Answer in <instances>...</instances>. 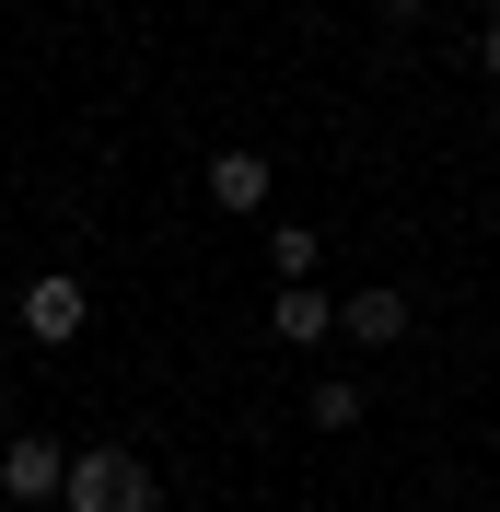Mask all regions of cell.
Returning a JSON list of instances; mask_svg holds the SVG:
<instances>
[{"label": "cell", "instance_id": "obj_6", "mask_svg": "<svg viewBox=\"0 0 500 512\" xmlns=\"http://www.w3.org/2000/svg\"><path fill=\"white\" fill-rule=\"evenodd\" d=\"M210 198H221V210H268V198H280L268 152H210Z\"/></svg>", "mask_w": 500, "mask_h": 512}, {"label": "cell", "instance_id": "obj_8", "mask_svg": "<svg viewBox=\"0 0 500 512\" xmlns=\"http://www.w3.org/2000/svg\"><path fill=\"white\" fill-rule=\"evenodd\" d=\"M268 280H314V233L303 222H268Z\"/></svg>", "mask_w": 500, "mask_h": 512}, {"label": "cell", "instance_id": "obj_1", "mask_svg": "<svg viewBox=\"0 0 500 512\" xmlns=\"http://www.w3.org/2000/svg\"><path fill=\"white\" fill-rule=\"evenodd\" d=\"M59 512H163V489H152V466L128 443H94V454L59 466Z\"/></svg>", "mask_w": 500, "mask_h": 512}, {"label": "cell", "instance_id": "obj_2", "mask_svg": "<svg viewBox=\"0 0 500 512\" xmlns=\"http://www.w3.org/2000/svg\"><path fill=\"white\" fill-rule=\"evenodd\" d=\"M12 326H24L35 350H70V338H82V326H94V291L70 280V268H47V280L24 291V315H12Z\"/></svg>", "mask_w": 500, "mask_h": 512}, {"label": "cell", "instance_id": "obj_10", "mask_svg": "<svg viewBox=\"0 0 500 512\" xmlns=\"http://www.w3.org/2000/svg\"><path fill=\"white\" fill-rule=\"evenodd\" d=\"M419 12H431V0H384V24H419Z\"/></svg>", "mask_w": 500, "mask_h": 512}, {"label": "cell", "instance_id": "obj_9", "mask_svg": "<svg viewBox=\"0 0 500 512\" xmlns=\"http://www.w3.org/2000/svg\"><path fill=\"white\" fill-rule=\"evenodd\" d=\"M477 70H489V82H500V12H489V35H477Z\"/></svg>", "mask_w": 500, "mask_h": 512}, {"label": "cell", "instance_id": "obj_7", "mask_svg": "<svg viewBox=\"0 0 500 512\" xmlns=\"http://www.w3.org/2000/svg\"><path fill=\"white\" fill-rule=\"evenodd\" d=\"M303 419H314V431H361V419H373V396H361V373H326V384L303 396Z\"/></svg>", "mask_w": 500, "mask_h": 512}, {"label": "cell", "instance_id": "obj_4", "mask_svg": "<svg viewBox=\"0 0 500 512\" xmlns=\"http://www.w3.org/2000/svg\"><path fill=\"white\" fill-rule=\"evenodd\" d=\"M338 326H349V338H361V350H396L407 326H419V303H407L396 280H361V291H349V303H338Z\"/></svg>", "mask_w": 500, "mask_h": 512}, {"label": "cell", "instance_id": "obj_3", "mask_svg": "<svg viewBox=\"0 0 500 512\" xmlns=\"http://www.w3.org/2000/svg\"><path fill=\"white\" fill-rule=\"evenodd\" d=\"M268 338H280V350H326V338H338V303L314 280H280L268 291Z\"/></svg>", "mask_w": 500, "mask_h": 512}, {"label": "cell", "instance_id": "obj_5", "mask_svg": "<svg viewBox=\"0 0 500 512\" xmlns=\"http://www.w3.org/2000/svg\"><path fill=\"white\" fill-rule=\"evenodd\" d=\"M59 466L70 454L47 443V431H12V443H0V501H59Z\"/></svg>", "mask_w": 500, "mask_h": 512}]
</instances>
